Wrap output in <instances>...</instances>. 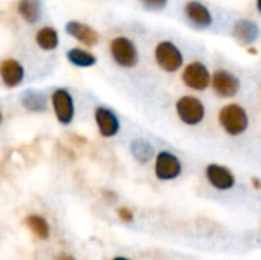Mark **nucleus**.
<instances>
[{
	"label": "nucleus",
	"mask_w": 261,
	"mask_h": 260,
	"mask_svg": "<svg viewBox=\"0 0 261 260\" xmlns=\"http://www.w3.org/2000/svg\"><path fill=\"white\" fill-rule=\"evenodd\" d=\"M219 124L229 136H240L249 127V116L245 107L237 103H231L220 109Z\"/></svg>",
	"instance_id": "1"
},
{
	"label": "nucleus",
	"mask_w": 261,
	"mask_h": 260,
	"mask_svg": "<svg viewBox=\"0 0 261 260\" xmlns=\"http://www.w3.org/2000/svg\"><path fill=\"white\" fill-rule=\"evenodd\" d=\"M154 60L158 66L168 74L177 72L184 66L182 51L170 40H162L154 48Z\"/></svg>",
	"instance_id": "2"
},
{
	"label": "nucleus",
	"mask_w": 261,
	"mask_h": 260,
	"mask_svg": "<svg viewBox=\"0 0 261 260\" xmlns=\"http://www.w3.org/2000/svg\"><path fill=\"white\" fill-rule=\"evenodd\" d=\"M176 113L187 126H199L206 115L205 104L194 95H184L176 101Z\"/></svg>",
	"instance_id": "3"
},
{
	"label": "nucleus",
	"mask_w": 261,
	"mask_h": 260,
	"mask_svg": "<svg viewBox=\"0 0 261 260\" xmlns=\"http://www.w3.org/2000/svg\"><path fill=\"white\" fill-rule=\"evenodd\" d=\"M50 106L55 115V120L61 126H70L75 120V101L72 93L64 89H55L50 95Z\"/></svg>",
	"instance_id": "4"
},
{
	"label": "nucleus",
	"mask_w": 261,
	"mask_h": 260,
	"mask_svg": "<svg viewBox=\"0 0 261 260\" xmlns=\"http://www.w3.org/2000/svg\"><path fill=\"white\" fill-rule=\"evenodd\" d=\"M110 55L113 61L124 69H132L139 63V51L127 37H116L110 41Z\"/></svg>",
	"instance_id": "5"
},
{
	"label": "nucleus",
	"mask_w": 261,
	"mask_h": 260,
	"mask_svg": "<svg viewBox=\"0 0 261 260\" xmlns=\"http://www.w3.org/2000/svg\"><path fill=\"white\" fill-rule=\"evenodd\" d=\"M211 72L202 61H191L184 67L182 81L196 92H203L211 86Z\"/></svg>",
	"instance_id": "6"
},
{
	"label": "nucleus",
	"mask_w": 261,
	"mask_h": 260,
	"mask_svg": "<svg viewBox=\"0 0 261 260\" xmlns=\"http://www.w3.org/2000/svg\"><path fill=\"white\" fill-rule=\"evenodd\" d=\"M182 173L180 159L167 150H162L154 158V176L159 181H173Z\"/></svg>",
	"instance_id": "7"
},
{
	"label": "nucleus",
	"mask_w": 261,
	"mask_h": 260,
	"mask_svg": "<svg viewBox=\"0 0 261 260\" xmlns=\"http://www.w3.org/2000/svg\"><path fill=\"white\" fill-rule=\"evenodd\" d=\"M211 86L217 97L234 98L240 90V80L226 69H216L211 77Z\"/></svg>",
	"instance_id": "8"
},
{
	"label": "nucleus",
	"mask_w": 261,
	"mask_h": 260,
	"mask_svg": "<svg viewBox=\"0 0 261 260\" xmlns=\"http://www.w3.org/2000/svg\"><path fill=\"white\" fill-rule=\"evenodd\" d=\"M93 118H95L96 129L102 138H113L119 133L121 121L112 109H109L106 106H99L95 109Z\"/></svg>",
	"instance_id": "9"
},
{
	"label": "nucleus",
	"mask_w": 261,
	"mask_h": 260,
	"mask_svg": "<svg viewBox=\"0 0 261 260\" xmlns=\"http://www.w3.org/2000/svg\"><path fill=\"white\" fill-rule=\"evenodd\" d=\"M205 176L210 185L220 192H228L236 185V176L231 169L220 164H210L205 169Z\"/></svg>",
	"instance_id": "10"
},
{
	"label": "nucleus",
	"mask_w": 261,
	"mask_h": 260,
	"mask_svg": "<svg viewBox=\"0 0 261 260\" xmlns=\"http://www.w3.org/2000/svg\"><path fill=\"white\" fill-rule=\"evenodd\" d=\"M187 20L197 29H206L213 25V14L206 5L199 0H191L184 8Z\"/></svg>",
	"instance_id": "11"
},
{
	"label": "nucleus",
	"mask_w": 261,
	"mask_h": 260,
	"mask_svg": "<svg viewBox=\"0 0 261 260\" xmlns=\"http://www.w3.org/2000/svg\"><path fill=\"white\" fill-rule=\"evenodd\" d=\"M0 78L8 89H14L23 83L24 78V67L20 61L14 58H6L0 64Z\"/></svg>",
	"instance_id": "12"
},
{
	"label": "nucleus",
	"mask_w": 261,
	"mask_h": 260,
	"mask_svg": "<svg viewBox=\"0 0 261 260\" xmlns=\"http://www.w3.org/2000/svg\"><path fill=\"white\" fill-rule=\"evenodd\" d=\"M234 38L243 46H252L260 37V28L255 21L248 18H240L232 28Z\"/></svg>",
	"instance_id": "13"
},
{
	"label": "nucleus",
	"mask_w": 261,
	"mask_h": 260,
	"mask_svg": "<svg viewBox=\"0 0 261 260\" xmlns=\"http://www.w3.org/2000/svg\"><path fill=\"white\" fill-rule=\"evenodd\" d=\"M66 31L69 35H72L73 38H76L80 43H83L86 46H95L99 41V34L93 28H90L86 23L76 21V20L69 21L66 25Z\"/></svg>",
	"instance_id": "14"
},
{
	"label": "nucleus",
	"mask_w": 261,
	"mask_h": 260,
	"mask_svg": "<svg viewBox=\"0 0 261 260\" xmlns=\"http://www.w3.org/2000/svg\"><path fill=\"white\" fill-rule=\"evenodd\" d=\"M23 224L26 225V228L34 234V238H37L38 241H47L50 236V227L49 222L44 216L41 215H28L23 221Z\"/></svg>",
	"instance_id": "15"
},
{
	"label": "nucleus",
	"mask_w": 261,
	"mask_h": 260,
	"mask_svg": "<svg viewBox=\"0 0 261 260\" xmlns=\"http://www.w3.org/2000/svg\"><path fill=\"white\" fill-rule=\"evenodd\" d=\"M21 104L26 110L34 113H43L47 109V98L38 90H26L21 95Z\"/></svg>",
	"instance_id": "16"
},
{
	"label": "nucleus",
	"mask_w": 261,
	"mask_h": 260,
	"mask_svg": "<svg viewBox=\"0 0 261 260\" xmlns=\"http://www.w3.org/2000/svg\"><path fill=\"white\" fill-rule=\"evenodd\" d=\"M130 152H132L133 158L138 162H141V164H147L148 161H151V158L154 155L153 146L147 139H144V138L133 139L132 144H130Z\"/></svg>",
	"instance_id": "17"
},
{
	"label": "nucleus",
	"mask_w": 261,
	"mask_h": 260,
	"mask_svg": "<svg viewBox=\"0 0 261 260\" xmlns=\"http://www.w3.org/2000/svg\"><path fill=\"white\" fill-rule=\"evenodd\" d=\"M69 63H72L73 66L76 67H92L96 64V57L86 51V49H81V48H72L67 51L66 54Z\"/></svg>",
	"instance_id": "18"
},
{
	"label": "nucleus",
	"mask_w": 261,
	"mask_h": 260,
	"mask_svg": "<svg viewBox=\"0 0 261 260\" xmlns=\"http://www.w3.org/2000/svg\"><path fill=\"white\" fill-rule=\"evenodd\" d=\"M35 41L43 51H54L58 46V32L50 26H44L37 32Z\"/></svg>",
	"instance_id": "19"
},
{
	"label": "nucleus",
	"mask_w": 261,
	"mask_h": 260,
	"mask_svg": "<svg viewBox=\"0 0 261 260\" xmlns=\"http://www.w3.org/2000/svg\"><path fill=\"white\" fill-rule=\"evenodd\" d=\"M18 12L26 21L34 23L40 18L41 8H40L38 0H20L18 2Z\"/></svg>",
	"instance_id": "20"
},
{
	"label": "nucleus",
	"mask_w": 261,
	"mask_h": 260,
	"mask_svg": "<svg viewBox=\"0 0 261 260\" xmlns=\"http://www.w3.org/2000/svg\"><path fill=\"white\" fill-rule=\"evenodd\" d=\"M141 2L147 9L151 11H161L168 5V0H141Z\"/></svg>",
	"instance_id": "21"
},
{
	"label": "nucleus",
	"mask_w": 261,
	"mask_h": 260,
	"mask_svg": "<svg viewBox=\"0 0 261 260\" xmlns=\"http://www.w3.org/2000/svg\"><path fill=\"white\" fill-rule=\"evenodd\" d=\"M118 218H119V221H121V222L132 224V222H133V219H135V215H133V211H132L130 208H127V207H121V208H118Z\"/></svg>",
	"instance_id": "22"
},
{
	"label": "nucleus",
	"mask_w": 261,
	"mask_h": 260,
	"mask_svg": "<svg viewBox=\"0 0 261 260\" xmlns=\"http://www.w3.org/2000/svg\"><path fill=\"white\" fill-rule=\"evenodd\" d=\"M55 260H76L73 256H70V254H66V253H63V254H60V256H57V259Z\"/></svg>",
	"instance_id": "23"
},
{
	"label": "nucleus",
	"mask_w": 261,
	"mask_h": 260,
	"mask_svg": "<svg viewBox=\"0 0 261 260\" xmlns=\"http://www.w3.org/2000/svg\"><path fill=\"white\" fill-rule=\"evenodd\" d=\"M251 181H252V185H254V188H255V190H260V188H261V181H260V179H258V178H252Z\"/></svg>",
	"instance_id": "24"
},
{
	"label": "nucleus",
	"mask_w": 261,
	"mask_h": 260,
	"mask_svg": "<svg viewBox=\"0 0 261 260\" xmlns=\"http://www.w3.org/2000/svg\"><path fill=\"white\" fill-rule=\"evenodd\" d=\"M112 260H132V259H128V257H125V256H116V257H113Z\"/></svg>",
	"instance_id": "25"
},
{
	"label": "nucleus",
	"mask_w": 261,
	"mask_h": 260,
	"mask_svg": "<svg viewBox=\"0 0 261 260\" xmlns=\"http://www.w3.org/2000/svg\"><path fill=\"white\" fill-rule=\"evenodd\" d=\"M257 9H258V12L261 14V0H257Z\"/></svg>",
	"instance_id": "26"
},
{
	"label": "nucleus",
	"mask_w": 261,
	"mask_h": 260,
	"mask_svg": "<svg viewBox=\"0 0 261 260\" xmlns=\"http://www.w3.org/2000/svg\"><path fill=\"white\" fill-rule=\"evenodd\" d=\"M2 123H3V112H2V109H0V126H2Z\"/></svg>",
	"instance_id": "27"
}]
</instances>
